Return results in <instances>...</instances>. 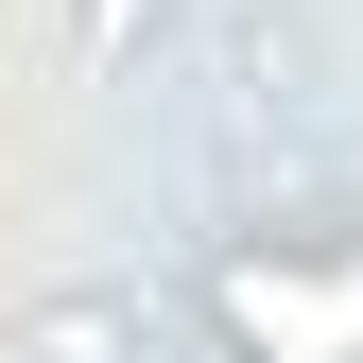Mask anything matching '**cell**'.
Instances as JSON below:
<instances>
[{
  "instance_id": "7a4b0ae2",
  "label": "cell",
  "mask_w": 363,
  "mask_h": 363,
  "mask_svg": "<svg viewBox=\"0 0 363 363\" xmlns=\"http://www.w3.org/2000/svg\"><path fill=\"white\" fill-rule=\"evenodd\" d=\"M156 0H104V18H86V69H121V35H139Z\"/></svg>"
},
{
  "instance_id": "6da1fadb",
  "label": "cell",
  "mask_w": 363,
  "mask_h": 363,
  "mask_svg": "<svg viewBox=\"0 0 363 363\" xmlns=\"http://www.w3.org/2000/svg\"><path fill=\"white\" fill-rule=\"evenodd\" d=\"M191 311L225 363H363V225H242L208 242Z\"/></svg>"
}]
</instances>
